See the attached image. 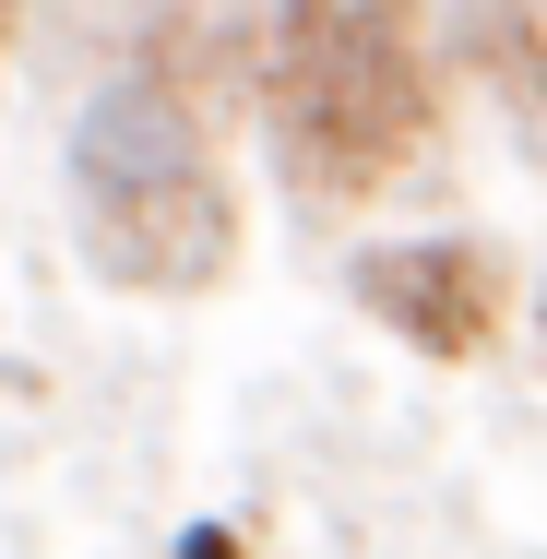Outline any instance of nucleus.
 I'll list each match as a JSON object with an SVG mask.
<instances>
[{
    "mask_svg": "<svg viewBox=\"0 0 547 559\" xmlns=\"http://www.w3.org/2000/svg\"><path fill=\"white\" fill-rule=\"evenodd\" d=\"M262 119L298 191L357 203L417 167L440 119V72L417 36V0H286L262 48Z\"/></svg>",
    "mask_w": 547,
    "mask_h": 559,
    "instance_id": "f257e3e1",
    "label": "nucleus"
},
{
    "mask_svg": "<svg viewBox=\"0 0 547 559\" xmlns=\"http://www.w3.org/2000/svg\"><path fill=\"white\" fill-rule=\"evenodd\" d=\"M215 167V119L191 108L179 72H119L72 108V203L119 215V203H167V191H203Z\"/></svg>",
    "mask_w": 547,
    "mask_h": 559,
    "instance_id": "f03ea898",
    "label": "nucleus"
},
{
    "mask_svg": "<svg viewBox=\"0 0 547 559\" xmlns=\"http://www.w3.org/2000/svg\"><path fill=\"white\" fill-rule=\"evenodd\" d=\"M357 310L369 322H393V334L440 357V369H464V357H488L500 322H512V262L488 250V238H393V250H357Z\"/></svg>",
    "mask_w": 547,
    "mask_h": 559,
    "instance_id": "7ed1b4c3",
    "label": "nucleus"
},
{
    "mask_svg": "<svg viewBox=\"0 0 547 559\" xmlns=\"http://www.w3.org/2000/svg\"><path fill=\"white\" fill-rule=\"evenodd\" d=\"M84 250L108 286H143V298H191L238 262V203L226 179L203 191H167V203H119V215H84Z\"/></svg>",
    "mask_w": 547,
    "mask_h": 559,
    "instance_id": "20e7f679",
    "label": "nucleus"
},
{
    "mask_svg": "<svg viewBox=\"0 0 547 559\" xmlns=\"http://www.w3.org/2000/svg\"><path fill=\"white\" fill-rule=\"evenodd\" d=\"M476 48H488L512 119L547 143V0H488V12H476Z\"/></svg>",
    "mask_w": 547,
    "mask_h": 559,
    "instance_id": "39448f33",
    "label": "nucleus"
},
{
    "mask_svg": "<svg viewBox=\"0 0 547 559\" xmlns=\"http://www.w3.org/2000/svg\"><path fill=\"white\" fill-rule=\"evenodd\" d=\"M179 559H238V536H226V524H191V536H179Z\"/></svg>",
    "mask_w": 547,
    "mask_h": 559,
    "instance_id": "423d86ee",
    "label": "nucleus"
},
{
    "mask_svg": "<svg viewBox=\"0 0 547 559\" xmlns=\"http://www.w3.org/2000/svg\"><path fill=\"white\" fill-rule=\"evenodd\" d=\"M12 12H24V0H0V36H12Z\"/></svg>",
    "mask_w": 547,
    "mask_h": 559,
    "instance_id": "0eeeda50",
    "label": "nucleus"
},
{
    "mask_svg": "<svg viewBox=\"0 0 547 559\" xmlns=\"http://www.w3.org/2000/svg\"><path fill=\"white\" fill-rule=\"evenodd\" d=\"M536 334H547V286H536Z\"/></svg>",
    "mask_w": 547,
    "mask_h": 559,
    "instance_id": "6e6552de",
    "label": "nucleus"
}]
</instances>
